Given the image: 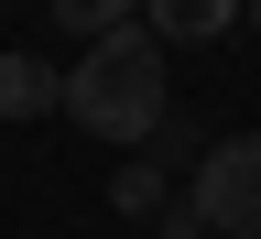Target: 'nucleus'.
<instances>
[{
	"label": "nucleus",
	"mask_w": 261,
	"mask_h": 239,
	"mask_svg": "<svg viewBox=\"0 0 261 239\" xmlns=\"http://www.w3.org/2000/svg\"><path fill=\"white\" fill-rule=\"evenodd\" d=\"M65 120L98 130V142H120V152H142L163 120H174V76H163V44L142 22L130 33H98V44L65 65Z\"/></svg>",
	"instance_id": "obj_1"
},
{
	"label": "nucleus",
	"mask_w": 261,
	"mask_h": 239,
	"mask_svg": "<svg viewBox=\"0 0 261 239\" xmlns=\"http://www.w3.org/2000/svg\"><path fill=\"white\" fill-rule=\"evenodd\" d=\"M185 207L207 218L218 239H261V130H228V142H207V163H196Z\"/></svg>",
	"instance_id": "obj_2"
},
{
	"label": "nucleus",
	"mask_w": 261,
	"mask_h": 239,
	"mask_svg": "<svg viewBox=\"0 0 261 239\" xmlns=\"http://www.w3.org/2000/svg\"><path fill=\"white\" fill-rule=\"evenodd\" d=\"M240 22H250V0H152L142 11L152 44H218V33H240Z\"/></svg>",
	"instance_id": "obj_3"
},
{
	"label": "nucleus",
	"mask_w": 261,
	"mask_h": 239,
	"mask_svg": "<svg viewBox=\"0 0 261 239\" xmlns=\"http://www.w3.org/2000/svg\"><path fill=\"white\" fill-rule=\"evenodd\" d=\"M44 109H65V76L44 55H0V120H44Z\"/></svg>",
	"instance_id": "obj_4"
},
{
	"label": "nucleus",
	"mask_w": 261,
	"mask_h": 239,
	"mask_svg": "<svg viewBox=\"0 0 261 239\" xmlns=\"http://www.w3.org/2000/svg\"><path fill=\"white\" fill-rule=\"evenodd\" d=\"M163 185H174V174H163L152 152H120V174H109V207H120V218H163V207H174Z\"/></svg>",
	"instance_id": "obj_5"
},
{
	"label": "nucleus",
	"mask_w": 261,
	"mask_h": 239,
	"mask_svg": "<svg viewBox=\"0 0 261 239\" xmlns=\"http://www.w3.org/2000/svg\"><path fill=\"white\" fill-rule=\"evenodd\" d=\"M44 11H55V33H87V44H98V33H130L152 0H44Z\"/></svg>",
	"instance_id": "obj_6"
},
{
	"label": "nucleus",
	"mask_w": 261,
	"mask_h": 239,
	"mask_svg": "<svg viewBox=\"0 0 261 239\" xmlns=\"http://www.w3.org/2000/svg\"><path fill=\"white\" fill-rule=\"evenodd\" d=\"M142 152L163 163V174H174V163H185V174H196V163H207V142H196V130H185V120H163V130H152V142H142Z\"/></svg>",
	"instance_id": "obj_7"
},
{
	"label": "nucleus",
	"mask_w": 261,
	"mask_h": 239,
	"mask_svg": "<svg viewBox=\"0 0 261 239\" xmlns=\"http://www.w3.org/2000/svg\"><path fill=\"white\" fill-rule=\"evenodd\" d=\"M152 239H207V218H196V207H163V218H152Z\"/></svg>",
	"instance_id": "obj_8"
},
{
	"label": "nucleus",
	"mask_w": 261,
	"mask_h": 239,
	"mask_svg": "<svg viewBox=\"0 0 261 239\" xmlns=\"http://www.w3.org/2000/svg\"><path fill=\"white\" fill-rule=\"evenodd\" d=\"M250 33H261V0H250Z\"/></svg>",
	"instance_id": "obj_9"
}]
</instances>
